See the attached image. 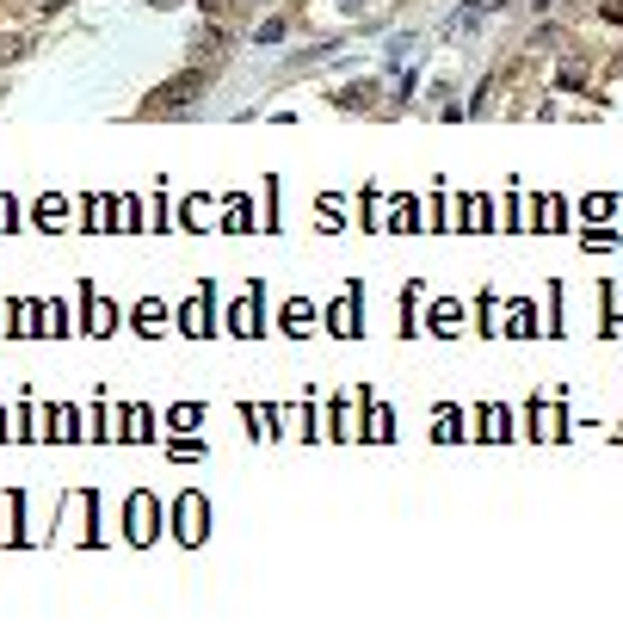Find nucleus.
I'll return each instance as SVG.
<instances>
[{"label": "nucleus", "mask_w": 623, "mask_h": 630, "mask_svg": "<svg viewBox=\"0 0 623 630\" xmlns=\"http://www.w3.org/2000/svg\"><path fill=\"white\" fill-rule=\"evenodd\" d=\"M198 93H204V69H185V74H174L167 87L148 93V111H155V118H161V111H192Z\"/></svg>", "instance_id": "obj_1"}, {"label": "nucleus", "mask_w": 623, "mask_h": 630, "mask_svg": "<svg viewBox=\"0 0 623 630\" xmlns=\"http://www.w3.org/2000/svg\"><path fill=\"white\" fill-rule=\"evenodd\" d=\"M204 494H185V501H179V538H185V544H198V538H204Z\"/></svg>", "instance_id": "obj_2"}, {"label": "nucleus", "mask_w": 623, "mask_h": 630, "mask_svg": "<svg viewBox=\"0 0 623 630\" xmlns=\"http://www.w3.org/2000/svg\"><path fill=\"white\" fill-rule=\"evenodd\" d=\"M130 538H137V544H148V538H155V501H148V494H137V501H130Z\"/></svg>", "instance_id": "obj_3"}, {"label": "nucleus", "mask_w": 623, "mask_h": 630, "mask_svg": "<svg viewBox=\"0 0 623 630\" xmlns=\"http://www.w3.org/2000/svg\"><path fill=\"white\" fill-rule=\"evenodd\" d=\"M111 321H118V315H111V303H105V297H93V303H87V334H111Z\"/></svg>", "instance_id": "obj_4"}, {"label": "nucleus", "mask_w": 623, "mask_h": 630, "mask_svg": "<svg viewBox=\"0 0 623 630\" xmlns=\"http://www.w3.org/2000/svg\"><path fill=\"white\" fill-rule=\"evenodd\" d=\"M284 32H290V25H284V19H266V25H260V32H253V43H260V50H278V43H284Z\"/></svg>", "instance_id": "obj_5"}, {"label": "nucleus", "mask_w": 623, "mask_h": 630, "mask_svg": "<svg viewBox=\"0 0 623 630\" xmlns=\"http://www.w3.org/2000/svg\"><path fill=\"white\" fill-rule=\"evenodd\" d=\"M555 87L581 93V87H587V69H581V62H562V69H555Z\"/></svg>", "instance_id": "obj_6"}, {"label": "nucleus", "mask_w": 623, "mask_h": 630, "mask_svg": "<svg viewBox=\"0 0 623 630\" xmlns=\"http://www.w3.org/2000/svg\"><path fill=\"white\" fill-rule=\"evenodd\" d=\"M204 321H210V310H204V297H192V303H185V334H210Z\"/></svg>", "instance_id": "obj_7"}, {"label": "nucleus", "mask_w": 623, "mask_h": 630, "mask_svg": "<svg viewBox=\"0 0 623 630\" xmlns=\"http://www.w3.org/2000/svg\"><path fill=\"white\" fill-rule=\"evenodd\" d=\"M327 321H334V334H358V328H352V321H358L352 297H346V303H334V315H327Z\"/></svg>", "instance_id": "obj_8"}, {"label": "nucleus", "mask_w": 623, "mask_h": 630, "mask_svg": "<svg viewBox=\"0 0 623 630\" xmlns=\"http://www.w3.org/2000/svg\"><path fill=\"white\" fill-rule=\"evenodd\" d=\"M531 321H537L531 303H513V310H506V328H513V334H531Z\"/></svg>", "instance_id": "obj_9"}, {"label": "nucleus", "mask_w": 623, "mask_h": 630, "mask_svg": "<svg viewBox=\"0 0 623 630\" xmlns=\"http://www.w3.org/2000/svg\"><path fill=\"white\" fill-rule=\"evenodd\" d=\"M476 25H482V6H463V13L450 19V37H469Z\"/></svg>", "instance_id": "obj_10"}, {"label": "nucleus", "mask_w": 623, "mask_h": 630, "mask_svg": "<svg viewBox=\"0 0 623 630\" xmlns=\"http://www.w3.org/2000/svg\"><path fill=\"white\" fill-rule=\"evenodd\" d=\"M229 321H235V334H260V328H253V297H241V303H235V315H229Z\"/></svg>", "instance_id": "obj_11"}, {"label": "nucleus", "mask_w": 623, "mask_h": 630, "mask_svg": "<svg viewBox=\"0 0 623 630\" xmlns=\"http://www.w3.org/2000/svg\"><path fill=\"white\" fill-rule=\"evenodd\" d=\"M457 303H439V310H432V328H439V334H457Z\"/></svg>", "instance_id": "obj_12"}, {"label": "nucleus", "mask_w": 623, "mask_h": 630, "mask_svg": "<svg viewBox=\"0 0 623 630\" xmlns=\"http://www.w3.org/2000/svg\"><path fill=\"white\" fill-rule=\"evenodd\" d=\"M581 210H587V216H611V210H618V198H605V192H592V198H587V205H581Z\"/></svg>", "instance_id": "obj_13"}, {"label": "nucleus", "mask_w": 623, "mask_h": 630, "mask_svg": "<svg viewBox=\"0 0 623 630\" xmlns=\"http://www.w3.org/2000/svg\"><path fill=\"white\" fill-rule=\"evenodd\" d=\"M562 216H568V205H555V198H543V210H537V223H543V229H555Z\"/></svg>", "instance_id": "obj_14"}, {"label": "nucleus", "mask_w": 623, "mask_h": 630, "mask_svg": "<svg viewBox=\"0 0 623 630\" xmlns=\"http://www.w3.org/2000/svg\"><path fill=\"white\" fill-rule=\"evenodd\" d=\"M37 223H62V198H56V192H50V198L37 205Z\"/></svg>", "instance_id": "obj_15"}, {"label": "nucleus", "mask_w": 623, "mask_h": 630, "mask_svg": "<svg viewBox=\"0 0 623 630\" xmlns=\"http://www.w3.org/2000/svg\"><path fill=\"white\" fill-rule=\"evenodd\" d=\"M377 100V87H371V81H364V87H352V93H340V105H371Z\"/></svg>", "instance_id": "obj_16"}, {"label": "nucleus", "mask_w": 623, "mask_h": 630, "mask_svg": "<svg viewBox=\"0 0 623 630\" xmlns=\"http://www.w3.org/2000/svg\"><path fill=\"white\" fill-rule=\"evenodd\" d=\"M161 315H167V310H161V303L148 297V303H142V310H137V321H142V328H148V334H155V321H161Z\"/></svg>", "instance_id": "obj_17"}, {"label": "nucleus", "mask_w": 623, "mask_h": 630, "mask_svg": "<svg viewBox=\"0 0 623 630\" xmlns=\"http://www.w3.org/2000/svg\"><path fill=\"white\" fill-rule=\"evenodd\" d=\"M13 56H25V32H19V37H0V62H13Z\"/></svg>", "instance_id": "obj_18"}, {"label": "nucleus", "mask_w": 623, "mask_h": 630, "mask_svg": "<svg viewBox=\"0 0 623 630\" xmlns=\"http://www.w3.org/2000/svg\"><path fill=\"white\" fill-rule=\"evenodd\" d=\"M587 247H592V253H599V247H618V229H592Z\"/></svg>", "instance_id": "obj_19"}, {"label": "nucleus", "mask_w": 623, "mask_h": 630, "mask_svg": "<svg viewBox=\"0 0 623 630\" xmlns=\"http://www.w3.org/2000/svg\"><path fill=\"white\" fill-rule=\"evenodd\" d=\"M0 229H13V198L0 192Z\"/></svg>", "instance_id": "obj_20"}, {"label": "nucleus", "mask_w": 623, "mask_h": 630, "mask_svg": "<svg viewBox=\"0 0 623 630\" xmlns=\"http://www.w3.org/2000/svg\"><path fill=\"white\" fill-rule=\"evenodd\" d=\"M198 6H204V13H216V19L229 13V0H198Z\"/></svg>", "instance_id": "obj_21"}, {"label": "nucleus", "mask_w": 623, "mask_h": 630, "mask_svg": "<svg viewBox=\"0 0 623 630\" xmlns=\"http://www.w3.org/2000/svg\"><path fill=\"white\" fill-rule=\"evenodd\" d=\"M37 13H56V6H69V0H32Z\"/></svg>", "instance_id": "obj_22"}, {"label": "nucleus", "mask_w": 623, "mask_h": 630, "mask_svg": "<svg viewBox=\"0 0 623 630\" xmlns=\"http://www.w3.org/2000/svg\"><path fill=\"white\" fill-rule=\"evenodd\" d=\"M605 19H611V25H623V0H618V6H605Z\"/></svg>", "instance_id": "obj_23"}, {"label": "nucleus", "mask_w": 623, "mask_h": 630, "mask_svg": "<svg viewBox=\"0 0 623 630\" xmlns=\"http://www.w3.org/2000/svg\"><path fill=\"white\" fill-rule=\"evenodd\" d=\"M148 6H179V0H148Z\"/></svg>", "instance_id": "obj_24"}]
</instances>
